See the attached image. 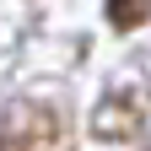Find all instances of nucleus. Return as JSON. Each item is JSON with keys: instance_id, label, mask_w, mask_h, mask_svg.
I'll use <instances>...</instances> for the list:
<instances>
[{"instance_id": "1", "label": "nucleus", "mask_w": 151, "mask_h": 151, "mask_svg": "<svg viewBox=\"0 0 151 151\" xmlns=\"http://www.w3.org/2000/svg\"><path fill=\"white\" fill-rule=\"evenodd\" d=\"M54 146V119L49 108H11L0 119V151H49Z\"/></svg>"}, {"instance_id": "2", "label": "nucleus", "mask_w": 151, "mask_h": 151, "mask_svg": "<svg viewBox=\"0 0 151 151\" xmlns=\"http://www.w3.org/2000/svg\"><path fill=\"white\" fill-rule=\"evenodd\" d=\"M113 103H119V108H108V103H103V113H97V135H103V140H124V135H135L140 103L129 97V92H119Z\"/></svg>"}, {"instance_id": "3", "label": "nucleus", "mask_w": 151, "mask_h": 151, "mask_svg": "<svg viewBox=\"0 0 151 151\" xmlns=\"http://www.w3.org/2000/svg\"><path fill=\"white\" fill-rule=\"evenodd\" d=\"M151 16V0H108V22L113 27H140Z\"/></svg>"}]
</instances>
